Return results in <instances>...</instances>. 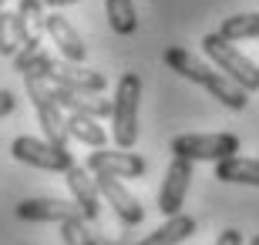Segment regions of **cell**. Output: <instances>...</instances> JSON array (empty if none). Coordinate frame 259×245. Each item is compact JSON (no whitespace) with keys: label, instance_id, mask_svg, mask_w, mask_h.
I'll return each instance as SVG.
<instances>
[{"label":"cell","instance_id":"cell-16","mask_svg":"<svg viewBox=\"0 0 259 245\" xmlns=\"http://www.w3.org/2000/svg\"><path fill=\"white\" fill-rule=\"evenodd\" d=\"M189 235H195V218L192 215H172L162 225L148 232L138 245H182Z\"/></svg>","mask_w":259,"mask_h":245},{"label":"cell","instance_id":"cell-26","mask_svg":"<svg viewBox=\"0 0 259 245\" xmlns=\"http://www.w3.org/2000/svg\"><path fill=\"white\" fill-rule=\"evenodd\" d=\"M249 245H259V235H252V238H249Z\"/></svg>","mask_w":259,"mask_h":245},{"label":"cell","instance_id":"cell-19","mask_svg":"<svg viewBox=\"0 0 259 245\" xmlns=\"http://www.w3.org/2000/svg\"><path fill=\"white\" fill-rule=\"evenodd\" d=\"M105 17L111 24L115 34L128 37L138 30V10H135V0H105Z\"/></svg>","mask_w":259,"mask_h":245},{"label":"cell","instance_id":"cell-15","mask_svg":"<svg viewBox=\"0 0 259 245\" xmlns=\"http://www.w3.org/2000/svg\"><path fill=\"white\" fill-rule=\"evenodd\" d=\"M215 178L226 181V185H252V188H259V158L232 155L226 161H215Z\"/></svg>","mask_w":259,"mask_h":245},{"label":"cell","instance_id":"cell-24","mask_svg":"<svg viewBox=\"0 0 259 245\" xmlns=\"http://www.w3.org/2000/svg\"><path fill=\"white\" fill-rule=\"evenodd\" d=\"M14 104H17V97H14V91H7V87H0V118L14 111Z\"/></svg>","mask_w":259,"mask_h":245},{"label":"cell","instance_id":"cell-10","mask_svg":"<svg viewBox=\"0 0 259 245\" xmlns=\"http://www.w3.org/2000/svg\"><path fill=\"white\" fill-rule=\"evenodd\" d=\"M64 181H67V188H71L74 205L81 208V215L88 222H95L98 212H101V191H98V178L88 171V165H71L64 171Z\"/></svg>","mask_w":259,"mask_h":245},{"label":"cell","instance_id":"cell-27","mask_svg":"<svg viewBox=\"0 0 259 245\" xmlns=\"http://www.w3.org/2000/svg\"><path fill=\"white\" fill-rule=\"evenodd\" d=\"M0 14H4V0H0Z\"/></svg>","mask_w":259,"mask_h":245},{"label":"cell","instance_id":"cell-23","mask_svg":"<svg viewBox=\"0 0 259 245\" xmlns=\"http://www.w3.org/2000/svg\"><path fill=\"white\" fill-rule=\"evenodd\" d=\"M215 245H246V238H242L239 228H226V232H219Z\"/></svg>","mask_w":259,"mask_h":245},{"label":"cell","instance_id":"cell-8","mask_svg":"<svg viewBox=\"0 0 259 245\" xmlns=\"http://www.w3.org/2000/svg\"><path fill=\"white\" fill-rule=\"evenodd\" d=\"M148 161L135 151H91L88 155V171L91 175H111V178H142Z\"/></svg>","mask_w":259,"mask_h":245},{"label":"cell","instance_id":"cell-14","mask_svg":"<svg viewBox=\"0 0 259 245\" xmlns=\"http://www.w3.org/2000/svg\"><path fill=\"white\" fill-rule=\"evenodd\" d=\"M54 87V101L64 108V111L71 114H88V118H111V101L101 94H84V91H67V87H58V84H51Z\"/></svg>","mask_w":259,"mask_h":245},{"label":"cell","instance_id":"cell-22","mask_svg":"<svg viewBox=\"0 0 259 245\" xmlns=\"http://www.w3.org/2000/svg\"><path fill=\"white\" fill-rule=\"evenodd\" d=\"M61 238H64V245H98V238L91 235L84 215H74V218H67V222H61Z\"/></svg>","mask_w":259,"mask_h":245},{"label":"cell","instance_id":"cell-9","mask_svg":"<svg viewBox=\"0 0 259 245\" xmlns=\"http://www.w3.org/2000/svg\"><path fill=\"white\" fill-rule=\"evenodd\" d=\"M95 178H98V191H101V198L111 205V212H115L125 225H142L145 208H142V202L125 188V181L111 178V175H95Z\"/></svg>","mask_w":259,"mask_h":245},{"label":"cell","instance_id":"cell-17","mask_svg":"<svg viewBox=\"0 0 259 245\" xmlns=\"http://www.w3.org/2000/svg\"><path fill=\"white\" fill-rule=\"evenodd\" d=\"M44 0H20L17 10H14V17H17V27L20 34H24V47L27 44H40V34H48V27H44Z\"/></svg>","mask_w":259,"mask_h":245},{"label":"cell","instance_id":"cell-11","mask_svg":"<svg viewBox=\"0 0 259 245\" xmlns=\"http://www.w3.org/2000/svg\"><path fill=\"white\" fill-rule=\"evenodd\" d=\"M44 27H48V37L54 40V47L61 51L64 61H71V64H84L88 44H84V37L74 30V24H71L67 17H61V10H54V14L44 17Z\"/></svg>","mask_w":259,"mask_h":245},{"label":"cell","instance_id":"cell-6","mask_svg":"<svg viewBox=\"0 0 259 245\" xmlns=\"http://www.w3.org/2000/svg\"><path fill=\"white\" fill-rule=\"evenodd\" d=\"M10 155H14L20 165H30V168H40V171H61V175L74 165V158H71L67 148H58V144H51L48 138H30V134L14 138Z\"/></svg>","mask_w":259,"mask_h":245},{"label":"cell","instance_id":"cell-1","mask_svg":"<svg viewBox=\"0 0 259 245\" xmlns=\"http://www.w3.org/2000/svg\"><path fill=\"white\" fill-rule=\"evenodd\" d=\"M162 61L168 64V71H175L179 77H185V81H192V84H199L202 91H209L212 97L219 104H226L229 111H242L246 104H249V91H242L232 77H226L215 64H205V61H199V57L192 54V51L185 47H168L162 54Z\"/></svg>","mask_w":259,"mask_h":245},{"label":"cell","instance_id":"cell-25","mask_svg":"<svg viewBox=\"0 0 259 245\" xmlns=\"http://www.w3.org/2000/svg\"><path fill=\"white\" fill-rule=\"evenodd\" d=\"M48 7H54V10H61V7H71V4H77V0H44Z\"/></svg>","mask_w":259,"mask_h":245},{"label":"cell","instance_id":"cell-4","mask_svg":"<svg viewBox=\"0 0 259 245\" xmlns=\"http://www.w3.org/2000/svg\"><path fill=\"white\" fill-rule=\"evenodd\" d=\"M24 87H27V97L37 111V121L44 128V138L58 148H67V114L58 101H54V87L51 81H34V77H24Z\"/></svg>","mask_w":259,"mask_h":245},{"label":"cell","instance_id":"cell-2","mask_svg":"<svg viewBox=\"0 0 259 245\" xmlns=\"http://www.w3.org/2000/svg\"><path fill=\"white\" fill-rule=\"evenodd\" d=\"M138 111H142V77L128 71L118 77L115 97H111V138L115 148L132 151L138 141Z\"/></svg>","mask_w":259,"mask_h":245},{"label":"cell","instance_id":"cell-13","mask_svg":"<svg viewBox=\"0 0 259 245\" xmlns=\"http://www.w3.org/2000/svg\"><path fill=\"white\" fill-rule=\"evenodd\" d=\"M51 84L67 87V91H84V94H101V91L108 87V81H105L101 71H91V67H84V64H71V61H64V64L54 67Z\"/></svg>","mask_w":259,"mask_h":245},{"label":"cell","instance_id":"cell-3","mask_svg":"<svg viewBox=\"0 0 259 245\" xmlns=\"http://www.w3.org/2000/svg\"><path fill=\"white\" fill-rule=\"evenodd\" d=\"M202 51H205V57H209L226 77H232L242 91H249V94L259 91V64L252 61L249 54H242L232 40H226L219 30L202 37Z\"/></svg>","mask_w":259,"mask_h":245},{"label":"cell","instance_id":"cell-21","mask_svg":"<svg viewBox=\"0 0 259 245\" xmlns=\"http://www.w3.org/2000/svg\"><path fill=\"white\" fill-rule=\"evenodd\" d=\"M24 47V34L17 27V17L14 14H0V57H17Z\"/></svg>","mask_w":259,"mask_h":245},{"label":"cell","instance_id":"cell-18","mask_svg":"<svg viewBox=\"0 0 259 245\" xmlns=\"http://www.w3.org/2000/svg\"><path fill=\"white\" fill-rule=\"evenodd\" d=\"M67 138H74L88 148H105L108 144V131L101 128V121L88 118V114H67Z\"/></svg>","mask_w":259,"mask_h":245},{"label":"cell","instance_id":"cell-12","mask_svg":"<svg viewBox=\"0 0 259 245\" xmlns=\"http://www.w3.org/2000/svg\"><path fill=\"white\" fill-rule=\"evenodd\" d=\"M81 215V208L74 202H64V198H24L17 205V218L20 222H67V218Z\"/></svg>","mask_w":259,"mask_h":245},{"label":"cell","instance_id":"cell-5","mask_svg":"<svg viewBox=\"0 0 259 245\" xmlns=\"http://www.w3.org/2000/svg\"><path fill=\"white\" fill-rule=\"evenodd\" d=\"M239 151V138L232 131H215V134H179L172 138V155L179 158H189V161H226Z\"/></svg>","mask_w":259,"mask_h":245},{"label":"cell","instance_id":"cell-7","mask_svg":"<svg viewBox=\"0 0 259 245\" xmlns=\"http://www.w3.org/2000/svg\"><path fill=\"white\" fill-rule=\"evenodd\" d=\"M192 175H195V161L172 155L168 168H165V178H162V188H158V212H162L165 218L182 215V205H185V195H189V185H192Z\"/></svg>","mask_w":259,"mask_h":245},{"label":"cell","instance_id":"cell-20","mask_svg":"<svg viewBox=\"0 0 259 245\" xmlns=\"http://www.w3.org/2000/svg\"><path fill=\"white\" fill-rule=\"evenodd\" d=\"M219 34L226 40H259V14H232L222 20Z\"/></svg>","mask_w":259,"mask_h":245}]
</instances>
